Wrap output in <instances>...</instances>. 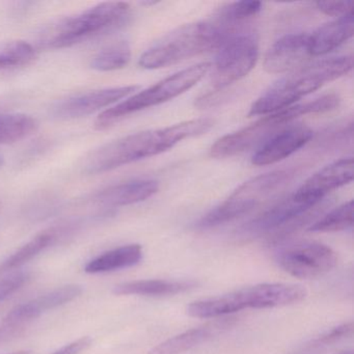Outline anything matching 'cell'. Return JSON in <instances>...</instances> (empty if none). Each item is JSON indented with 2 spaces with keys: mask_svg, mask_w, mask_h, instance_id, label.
<instances>
[{
  "mask_svg": "<svg viewBox=\"0 0 354 354\" xmlns=\"http://www.w3.org/2000/svg\"><path fill=\"white\" fill-rule=\"evenodd\" d=\"M214 126L210 119L190 120L169 127L124 136L88 155L84 171L91 175L113 171L145 158L156 156L187 138L204 136Z\"/></svg>",
  "mask_w": 354,
  "mask_h": 354,
  "instance_id": "6da1fadb",
  "label": "cell"
},
{
  "mask_svg": "<svg viewBox=\"0 0 354 354\" xmlns=\"http://www.w3.org/2000/svg\"><path fill=\"white\" fill-rule=\"evenodd\" d=\"M353 68L351 55L327 57L290 72L265 91L250 109L248 115H267L296 104L324 84L347 75Z\"/></svg>",
  "mask_w": 354,
  "mask_h": 354,
  "instance_id": "7a4b0ae2",
  "label": "cell"
},
{
  "mask_svg": "<svg viewBox=\"0 0 354 354\" xmlns=\"http://www.w3.org/2000/svg\"><path fill=\"white\" fill-rule=\"evenodd\" d=\"M131 18L126 3H102L77 15L64 18L46 26L39 37V45L46 49H63L117 32Z\"/></svg>",
  "mask_w": 354,
  "mask_h": 354,
  "instance_id": "3957f363",
  "label": "cell"
},
{
  "mask_svg": "<svg viewBox=\"0 0 354 354\" xmlns=\"http://www.w3.org/2000/svg\"><path fill=\"white\" fill-rule=\"evenodd\" d=\"M339 104V98L337 95L327 94L315 100L294 104L277 113L263 115L254 123L217 140L211 147L210 155L216 159L229 158L256 147L259 148L297 118L310 113H326L333 111Z\"/></svg>",
  "mask_w": 354,
  "mask_h": 354,
  "instance_id": "277c9868",
  "label": "cell"
},
{
  "mask_svg": "<svg viewBox=\"0 0 354 354\" xmlns=\"http://www.w3.org/2000/svg\"><path fill=\"white\" fill-rule=\"evenodd\" d=\"M232 36L213 21L186 24L163 37L140 57V66L155 70L177 65L207 51L218 49Z\"/></svg>",
  "mask_w": 354,
  "mask_h": 354,
  "instance_id": "5b68a950",
  "label": "cell"
},
{
  "mask_svg": "<svg viewBox=\"0 0 354 354\" xmlns=\"http://www.w3.org/2000/svg\"><path fill=\"white\" fill-rule=\"evenodd\" d=\"M306 290L294 283H260L225 295L192 302L186 308L188 316L209 319L240 312L244 308H269L302 301Z\"/></svg>",
  "mask_w": 354,
  "mask_h": 354,
  "instance_id": "8992f818",
  "label": "cell"
},
{
  "mask_svg": "<svg viewBox=\"0 0 354 354\" xmlns=\"http://www.w3.org/2000/svg\"><path fill=\"white\" fill-rule=\"evenodd\" d=\"M211 69L210 63H201L181 70L142 92L136 93L123 102L111 107L99 115L95 127L99 130L106 129L124 118L167 102L200 82Z\"/></svg>",
  "mask_w": 354,
  "mask_h": 354,
  "instance_id": "52a82bcc",
  "label": "cell"
},
{
  "mask_svg": "<svg viewBox=\"0 0 354 354\" xmlns=\"http://www.w3.org/2000/svg\"><path fill=\"white\" fill-rule=\"evenodd\" d=\"M293 177L291 171H273L257 176L240 185L225 202L200 219L196 227L210 229L248 214L281 190Z\"/></svg>",
  "mask_w": 354,
  "mask_h": 354,
  "instance_id": "ba28073f",
  "label": "cell"
},
{
  "mask_svg": "<svg viewBox=\"0 0 354 354\" xmlns=\"http://www.w3.org/2000/svg\"><path fill=\"white\" fill-rule=\"evenodd\" d=\"M259 57V43L252 32H238L219 46L213 64L211 86L219 93L245 77L254 69Z\"/></svg>",
  "mask_w": 354,
  "mask_h": 354,
  "instance_id": "9c48e42d",
  "label": "cell"
},
{
  "mask_svg": "<svg viewBox=\"0 0 354 354\" xmlns=\"http://www.w3.org/2000/svg\"><path fill=\"white\" fill-rule=\"evenodd\" d=\"M277 263L292 277L313 279L333 270L337 264V256L324 244L304 242L281 250L277 254Z\"/></svg>",
  "mask_w": 354,
  "mask_h": 354,
  "instance_id": "30bf717a",
  "label": "cell"
},
{
  "mask_svg": "<svg viewBox=\"0 0 354 354\" xmlns=\"http://www.w3.org/2000/svg\"><path fill=\"white\" fill-rule=\"evenodd\" d=\"M82 293L80 286H64L16 306L8 314L0 326V344L19 335L30 323L44 313L72 301Z\"/></svg>",
  "mask_w": 354,
  "mask_h": 354,
  "instance_id": "8fae6325",
  "label": "cell"
},
{
  "mask_svg": "<svg viewBox=\"0 0 354 354\" xmlns=\"http://www.w3.org/2000/svg\"><path fill=\"white\" fill-rule=\"evenodd\" d=\"M140 86H127L76 95L55 103L51 109V115L57 120L80 119L111 106L118 101L136 94Z\"/></svg>",
  "mask_w": 354,
  "mask_h": 354,
  "instance_id": "7c38bea8",
  "label": "cell"
},
{
  "mask_svg": "<svg viewBox=\"0 0 354 354\" xmlns=\"http://www.w3.org/2000/svg\"><path fill=\"white\" fill-rule=\"evenodd\" d=\"M353 159H339L321 169L308 178L295 194L296 202L304 204H318L333 190L347 185L353 180Z\"/></svg>",
  "mask_w": 354,
  "mask_h": 354,
  "instance_id": "4fadbf2b",
  "label": "cell"
},
{
  "mask_svg": "<svg viewBox=\"0 0 354 354\" xmlns=\"http://www.w3.org/2000/svg\"><path fill=\"white\" fill-rule=\"evenodd\" d=\"M312 138V129L308 126H287L257 149L252 163L257 167L274 165L297 152Z\"/></svg>",
  "mask_w": 354,
  "mask_h": 354,
  "instance_id": "5bb4252c",
  "label": "cell"
},
{
  "mask_svg": "<svg viewBox=\"0 0 354 354\" xmlns=\"http://www.w3.org/2000/svg\"><path fill=\"white\" fill-rule=\"evenodd\" d=\"M310 57V35H286L267 51L264 69L271 74L287 73L304 66Z\"/></svg>",
  "mask_w": 354,
  "mask_h": 354,
  "instance_id": "9a60e30c",
  "label": "cell"
},
{
  "mask_svg": "<svg viewBox=\"0 0 354 354\" xmlns=\"http://www.w3.org/2000/svg\"><path fill=\"white\" fill-rule=\"evenodd\" d=\"M316 205L296 202L293 196H288L261 213L250 223H245L241 227V233L252 236L279 231Z\"/></svg>",
  "mask_w": 354,
  "mask_h": 354,
  "instance_id": "2e32d148",
  "label": "cell"
},
{
  "mask_svg": "<svg viewBox=\"0 0 354 354\" xmlns=\"http://www.w3.org/2000/svg\"><path fill=\"white\" fill-rule=\"evenodd\" d=\"M158 189L155 180H134L103 189L95 196V201L104 206H128L152 198Z\"/></svg>",
  "mask_w": 354,
  "mask_h": 354,
  "instance_id": "e0dca14e",
  "label": "cell"
},
{
  "mask_svg": "<svg viewBox=\"0 0 354 354\" xmlns=\"http://www.w3.org/2000/svg\"><path fill=\"white\" fill-rule=\"evenodd\" d=\"M354 15L353 12L337 18L319 28L316 32L310 35V53L312 57L328 55L337 47L347 42L353 37Z\"/></svg>",
  "mask_w": 354,
  "mask_h": 354,
  "instance_id": "ac0fdd59",
  "label": "cell"
},
{
  "mask_svg": "<svg viewBox=\"0 0 354 354\" xmlns=\"http://www.w3.org/2000/svg\"><path fill=\"white\" fill-rule=\"evenodd\" d=\"M194 281H163V279H144L126 281L113 288L115 295L171 296L194 289Z\"/></svg>",
  "mask_w": 354,
  "mask_h": 354,
  "instance_id": "d6986e66",
  "label": "cell"
},
{
  "mask_svg": "<svg viewBox=\"0 0 354 354\" xmlns=\"http://www.w3.org/2000/svg\"><path fill=\"white\" fill-rule=\"evenodd\" d=\"M142 259L140 244H129L109 250L93 259L84 267L86 273H103L128 268L138 264Z\"/></svg>",
  "mask_w": 354,
  "mask_h": 354,
  "instance_id": "ffe728a7",
  "label": "cell"
},
{
  "mask_svg": "<svg viewBox=\"0 0 354 354\" xmlns=\"http://www.w3.org/2000/svg\"><path fill=\"white\" fill-rule=\"evenodd\" d=\"M225 322L189 329L152 348L149 354H181L210 339Z\"/></svg>",
  "mask_w": 354,
  "mask_h": 354,
  "instance_id": "44dd1931",
  "label": "cell"
},
{
  "mask_svg": "<svg viewBox=\"0 0 354 354\" xmlns=\"http://www.w3.org/2000/svg\"><path fill=\"white\" fill-rule=\"evenodd\" d=\"M260 1H237L227 3L215 14L213 21L216 22L229 34L240 32L239 28L250 20L254 19L262 11Z\"/></svg>",
  "mask_w": 354,
  "mask_h": 354,
  "instance_id": "7402d4cb",
  "label": "cell"
},
{
  "mask_svg": "<svg viewBox=\"0 0 354 354\" xmlns=\"http://www.w3.org/2000/svg\"><path fill=\"white\" fill-rule=\"evenodd\" d=\"M38 122L24 113H0V145L24 140L38 129Z\"/></svg>",
  "mask_w": 354,
  "mask_h": 354,
  "instance_id": "603a6c76",
  "label": "cell"
},
{
  "mask_svg": "<svg viewBox=\"0 0 354 354\" xmlns=\"http://www.w3.org/2000/svg\"><path fill=\"white\" fill-rule=\"evenodd\" d=\"M131 59V48L125 40H118L101 49L91 61V68L100 72L123 69Z\"/></svg>",
  "mask_w": 354,
  "mask_h": 354,
  "instance_id": "cb8c5ba5",
  "label": "cell"
},
{
  "mask_svg": "<svg viewBox=\"0 0 354 354\" xmlns=\"http://www.w3.org/2000/svg\"><path fill=\"white\" fill-rule=\"evenodd\" d=\"M38 57L36 48L26 41H12L0 49V73L32 65Z\"/></svg>",
  "mask_w": 354,
  "mask_h": 354,
  "instance_id": "d4e9b609",
  "label": "cell"
},
{
  "mask_svg": "<svg viewBox=\"0 0 354 354\" xmlns=\"http://www.w3.org/2000/svg\"><path fill=\"white\" fill-rule=\"evenodd\" d=\"M55 230H48V231L42 232L38 234L36 237L32 238L28 241L26 245L20 248L15 254H12L9 259L0 265V273L6 272V271L12 270V269L17 268L21 265L26 264L28 261L40 254L41 252L48 248L53 240L55 239Z\"/></svg>",
  "mask_w": 354,
  "mask_h": 354,
  "instance_id": "484cf974",
  "label": "cell"
},
{
  "mask_svg": "<svg viewBox=\"0 0 354 354\" xmlns=\"http://www.w3.org/2000/svg\"><path fill=\"white\" fill-rule=\"evenodd\" d=\"M352 225H353V201H349L337 208L333 209L322 218L315 221L308 227V231L330 233V232L350 229Z\"/></svg>",
  "mask_w": 354,
  "mask_h": 354,
  "instance_id": "4316f807",
  "label": "cell"
},
{
  "mask_svg": "<svg viewBox=\"0 0 354 354\" xmlns=\"http://www.w3.org/2000/svg\"><path fill=\"white\" fill-rule=\"evenodd\" d=\"M316 6L319 11L333 17H343L353 12L352 1H319Z\"/></svg>",
  "mask_w": 354,
  "mask_h": 354,
  "instance_id": "83f0119b",
  "label": "cell"
},
{
  "mask_svg": "<svg viewBox=\"0 0 354 354\" xmlns=\"http://www.w3.org/2000/svg\"><path fill=\"white\" fill-rule=\"evenodd\" d=\"M28 274L26 272H15L13 274L0 281V301L8 297V296L17 291L21 286L28 281Z\"/></svg>",
  "mask_w": 354,
  "mask_h": 354,
  "instance_id": "f1b7e54d",
  "label": "cell"
},
{
  "mask_svg": "<svg viewBox=\"0 0 354 354\" xmlns=\"http://www.w3.org/2000/svg\"><path fill=\"white\" fill-rule=\"evenodd\" d=\"M353 333V324L352 322L345 323V324L339 325L335 327L333 330L327 333L326 335H322L317 339L316 343L318 345H329V344L335 343L339 339H344V337H349Z\"/></svg>",
  "mask_w": 354,
  "mask_h": 354,
  "instance_id": "f546056e",
  "label": "cell"
},
{
  "mask_svg": "<svg viewBox=\"0 0 354 354\" xmlns=\"http://www.w3.org/2000/svg\"><path fill=\"white\" fill-rule=\"evenodd\" d=\"M92 337H82L76 341L72 342L69 345L64 346L61 349L57 350L53 354H80L86 351L92 345Z\"/></svg>",
  "mask_w": 354,
  "mask_h": 354,
  "instance_id": "4dcf8cb0",
  "label": "cell"
},
{
  "mask_svg": "<svg viewBox=\"0 0 354 354\" xmlns=\"http://www.w3.org/2000/svg\"><path fill=\"white\" fill-rule=\"evenodd\" d=\"M9 354H32L30 351H26V350H24V351H17L14 352V353H9Z\"/></svg>",
  "mask_w": 354,
  "mask_h": 354,
  "instance_id": "1f68e13d",
  "label": "cell"
},
{
  "mask_svg": "<svg viewBox=\"0 0 354 354\" xmlns=\"http://www.w3.org/2000/svg\"><path fill=\"white\" fill-rule=\"evenodd\" d=\"M3 156H1V155H0V167H1V165H3Z\"/></svg>",
  "mask_w": 354,
  "mask_h": 354,
  "instance_id": "d6a6232c",
  "label": "cell"
},
{
  "mask_svg": "<svg viewBox=\"0 0 354 354\" xmlns=\"http://www.w3.org/2000/svg\"><path fill=\"white\" fill-rule=\"evenodd\" d=\"M339 354H353V353H352L351 351H349V352H343V353H339Z\"/></svg>",
  "mask_w": 354,
  "mask_h": 354,
  "instance_id": "836d02e7",
  "label": "cell"
}]
</instances>
